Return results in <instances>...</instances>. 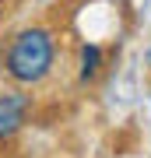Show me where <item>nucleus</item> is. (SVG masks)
Instances as JSON below:
<instances>
[{
  "instance_id": "1",
  "label": "nucleus",
  "mask_w": 151,
  "mask_h": 158,
  "mask_svg": "<svg viewBox=\"0 0 151 158\" xmlns=\"http://www.w3.org/2000/svg\"><path fill=\"white\" fill-rule=\"evenodd\" d=\"M53 56H56L53 32L49 28H25L7 46L4 70L18 85H39L46 74H49V67H53Z\"/></svg>"
},
{
  "instance_id": "2",
  "label": "nucleus",
  "mask_w": 151,
  "mask_h": 158,
  "mask_svg": "<svg viewBox=\"0 0 151 158\" xmlns=\"http://www.w3.org/2000/svg\"><path fill=\"white\" fill-rule=\"evenodd\" d=\"M25 116H28V95H21V91L0 95V141L18 134L21 123H25Z\"/></svg>"
},
{
  "instance_id": "3",
  "label": "nucleus",
  "mask_w": 151,
  "mask_h": 158,
  "mask_svg": "<svg viewBox=\"0 0 151 158\" xmlns=\"http://www.w3.org/2000/svg\"><path fill=\"white\" fill-rule=\"evenodd\" d=\"M81 81H91L102 70V49L99 46H81Z\"/></svg>"
}]
</instances>
